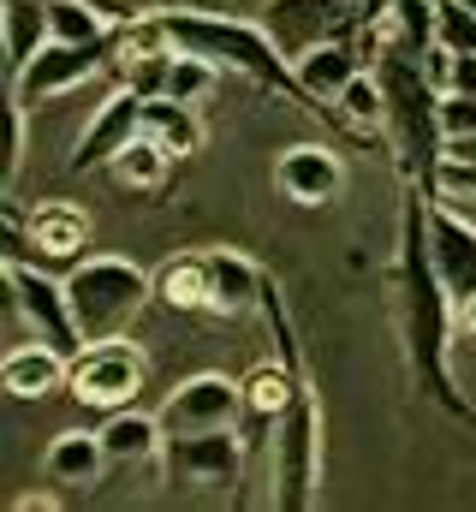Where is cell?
<instances>
[{"label":"cell","mask_w":476,"mask_h":512,"mask_svg":"<svg viewBox=\"0 0 476 512\" xmlns=\"http://www.w3.org/2000/svg\"><path fill=\"white\" fill-rule=\"evenodd\" d=\"M459 328L476 340V298H465V304H459Z\"/></svg>","instance_id":"d6a6232c"},{"label":"cell","mask_w":476,"mask_h":512,"mask_svg":"<svg viewBox=\"0 0 476 512\" xmlns=\"http://www.w3.org/2000/svg\"><path fill=\"white\" fill-rule=\"evenodd\" d=\"M131 137H143V96H131V90L119 84V90H108V102L96 108V120L78 131V149H72L66 173H96V167H108Z\"/></svg>","instance_id":"5bb4252c"},{"label":"cell","mask_w":476,"mask_h":512,"mask_svg":"<svg viewBox=\"0 0 476 512\" xmlns=\"http://www.w3.org/2000/svg\"><path fill=\"white\" fill-rule=\"evenodd\" d=\"M173 161H179V155H173L167 143H155V137H131L114 161H108V173H114L119 191H131V197H161V191L173 185Z\"/></svg>","instance_id":"ffe728a7"},{"label":"cell","mask_w":476,"mask_h":512,"mask_svg":"<svg viewBox=\"0 0 476 512\" xmlns=\"http://www.w3.org/2000/svg\"><path fill=\"white\" fill-rule=\"evenodd\" d=\"M6 298L12 310L24 316V328L48 346H60L66 358L84 352V334H78V316H72V298H66V280H48V268H30L24 256H6Z\"/></svg>","instance_id":"ba28073f"},{"label":"cell","mask_w":476,"mask_h":512,"mask_svg":"<svg viewBox=\"0 0 476 512\" xmlns=\"http://www.w3.org/2000/svg\"><path fill=\"white\" fill-rule=\"evenodd\" d=\"M209 256V316H250V310H262V292H268V274L256 268V256L244 251H227V245H215Z\"/></svg>","instance_id":"2e32d148"},{"label":"cell","mask_w":476,"mask_h":512,"mask_svg":"<svg viewBox=\"0 0 476 512\" xmlns=\"http://www.w3.org/2000/svg\"><path fill=\"white\" fill-rule=\"evenodd\" d=\"M357 18H363V0H262V24L286 60H298L334 36H357Z\"/></svg>","instance_id":"30bf717a"},{"label":"cell","mask_w":476,"mask_h":512,"mask_svg":"<svg viewBox=\"0 0 476 512\" xmlns=\"http://www.w3.org/2000/svg\"><path fill=\"white\" fill-rule=\"evenodd\" d=\"M167 36L173 48H191V54H209L221 72L244 78L250 90L262 96H286L310 114L304 102V84H298V66L280 54V42L268 36V24H244V18H227V12H203V6H167Z\"/></svg>","instance_id":"3957f363"},{"label":"cell","mask_w":476,"mask_h":512,"mask_svg":"<svg viewBox=\"0 0 476 512\" xmlns=\"http://www.w3.org/2000/svg\"><path fill=\"white\" fill-rule=\"evenodd\" d=\"M429 256H435V268H441L453 304L476 298V227L453 209V203H441V197L429 203Z\"/></svg>","instance_id":"9a60e30c"},{"label":"cell","mask_w":476,"mask_h":512,"mask_svg":"<svg viewBox=\"0 0 476 512\" xmlns=\"http://www.w3.org/2000/svg\"><path fill=\"white\" fill-rule=\"evenodd\" d=\"M435 48L476 54V0H435Z\"/></svg>","instance_id":"83f0119b"},{"label":"cell","mask_w":476,"mask_h":512,"mask_svg":"<svg viewBox=\"0 0 476 512\" xmlns=\"http://www.w3.org/2000/svg\"><path fill=\"white\" fill-rule=\"evenodd\" d=\"M24 102H6V185L18 179V167H24Z\"/></svg>","instance_id":"4dcf8cb0"},{"label":"cell","mask_w":476,"mask_h":512,"mask_svg":"<svg viewBox=\"0 0 476 512\" xmlns=\"http://www.w3.org/2000/svg\"><path fill=\"white\" fill-rule=\"evenodd\" d=\"M441 126H447V143H453V137H476V96L441 90Z\"/></svg>","instance_id":"f546056e"},{"label":"cell","mask_w":476,"mask_h":512,"mask_svg":"<svg viewBox=\"0 0 476 512\" xmlns=\"http://www.w3.org/2000/svg\"><path fill=\"white\" fill-rule=\"evenodd\" d=\"M244 435L233 429H191V435H167L161 447V477L173 489H197V495H221L233 501L244 483Z\"/></svg>","instance_id":"8992f818"},{"label":"cell","mask_w":476,"mask_h":512,"mask_svg":"<svg viewBox=\"0 0 476 512\" xmlns=\"http://www.w3.org/2000/svg\"><path fill=\"white\" fill-rule=\"evenodd\" d=\"M36 245V256L54 268V262H84V245H90V215L78 203H36L24 215V251ZM18 251V256H24Z\"/></svg>","instance_id":"e0dca14e"},{"label":"cell","mask_w":476,"mask_h":512,"mask_svg":"<svg viewBox=\"0 0 476 512\" xmlns=\"http://www.w3.org/2000/svg\"><path fill=\"white\" fill-rule=\"evenodd\" d=\"M102 447H108V459L114 465H149V459H161V447H167V429H161V417L155 411H108V423H102Z\"/></svg>","instance_id":"44dd1931"},{"label":"cell","mask_w":476,"mask_h":512,"mask_svg":"<svg viewBox=\"0 0 476 512\" xmlns=\"http://www.w3.org/2000/svg\"><path fill=\"white\" fill-rule=\"evenodd\" d=\"M274 471H268V507L274 512H310L322 501V405L310 376L298 382L286 417L274 423Z\"/></svg>","instance_id":"5b68a950"},{"label":"cell","mask_w":476,"mask_h":512,"mask_svg":"<svg viewBox=\"0 0 476 512\" xmlns=\"http://www.w3.org/2000/svg\"><path fill=\"white\" fill-rule=\"evenodd\" d=\"M66 298H72L84 346L90 340H114V334H125L143 316V304L155 298V274H143L125 256H84L66 274Z\"/></svg>","instance_id":"277c9868"},{"label":"cell","mask_w":476,"mask_h":512,"mask_svg":"<svg viewBox=\"0 0 476 512\" xmlns=\"http://www.w3.org/2000/svg\"><path fill=\"white\" fill-rule=\"evenodd\" d=\"M173 54L179 48H149V54H131V60H119L114 78L131 90V96H143V102H155V96H167V78H173Z\"/></svg>","instance_id":"484cf974"},{"label":"cell","mask_w":476,"mask_h":512,"mask_svg":"<svg viewBox=\"0 0 476 512\" xmlns=\"http://www.w3.org/2000/svg\"><path fill=\"white\" fill-rule=\"evenodd\" d=\"M238 382L227 376H215V370H203V376H185V382L173 387L167 399H161V429L167 435H191V429H233L238 423Z\"/></svg>","instance_id":"4fadbf2b"},{"label":"cell","mask_w":476,"mask_h":512,"mask_svg":"<svg viewBox=\"0 0 476 512\" xmlns=\"http://www.w3.org/2000/svg\"><path fill=\"white\" fill-rule=\"evenodd\" d=\"M447 149H453V155H476V137H453Z\"/></svg>","instance_id":"836d02e7"},{"label":"cell","mask_w":476,"mask_h":512,"mask_svg":"<svg viewBox=\"0 0 476 512\" xmlns=\"http://www.w3.org/2000/svg\"><path fill=\"white\" fill-rule=\"evenodd\" d=\"M340 120H346L352 137H381L387 131V90H381L375 66H363L352 84L340 90Z\"/></svg>","instance_id":"cb8c5ba5"},{"label":"cell","mask_w":476,"mask_h":512,"mask_svg":"<svg viewBox=\"0 0 476 512\" xmlns=\"http://www.w3.org/2000/svg\"><path fill=\"white\" fill-rule=\"evenodd\" d=\"M0 387H6L12 399H48L54 387H72V358H66L60 346H48V340L18 346V352H6V364H0Z\"/></svg>","instance_id":"d6986e66"},{"label":"cell","mask_w":476,"mask_h":512,"mask_svg":"<svg viewBox=\"0 0 476 512\" xmlns=\"http://www.w3.org/2000/svg\"><path fill=\"white\" fill-rule=\"evenodd\" d=\"M435 197L441 203H476V155H453L441 161V179H435Z\"/></svg>","instance_id":"f1b7e54d"},{"label":"cell","mask_w":476,"mask_h":512,"mask_svg":"<svg viewBox=\"0 0 476 512\" xmlns=\"http://www.w3.org/2000/svg\"><path fill=\"white\" fill-rule=\"evenodd\" d=\"M114 72V36L108 42H42L18 72H12V102L36 108V102H54V96H72L84 90L90 78Z\"/></svg>","instance_id":"52a82bcc"},{"label":"cell","mask_w":476,"mask_h":512,"mask_svg":"<svg viewBox=\"0 0 476 512\" xmlns=\"http://www.w3.org/2000/svg\"><path fill=\"white\" fill-rule=\"evenodd\" d=\"M274 191L298 209H328L346 197V161L328 143H292L274 161Z\"/></svg>","instance_id":"7c38bea8"},{"label":"cell","mask_w":476,"mask_h":512,"mask_svg":"<svg viewBox=\"0 0 476 512\" xmlns=\"http://www.w3.org/2000/svg\"><path fill=\"white\" fill-rule=\"evenodd\" d=\"M143 376H149V358L114 334V340H90L78 358H72V399L90 405V411H125L137 393H143Z\"/></svg>","instance_id":"9c48e42d"},{"label":"cell","mask_w":476,"mask_h":512,"mask_svg":"<svg viewBox=\"0 0 476 512\" xmlns=\"http://www.w3.org/2000/svg\"><path fill=\"white\" fill-rule=\"evenodd\" d=\"M441 90H465V96H476V54H447Z\"/></svg>","instance_id":"1f68e13d"},{"label":"cell","mask_w":476,"mask_h":512,"mask_svg":"<svg viewBox=\"0 0 476 512\" xmlns=\"http://www.w3.org/2000/svg\"><path fill=\"white\" fill-rule=\"evenodd\" d=\"M363 36H334V42H322V48H310V54H298L292 66H298V84H304V102H310V114L322 120V126L346 131L340 120V90L352 84L357 72H363ZM352 137V131H346Z\"/></svg>","instance_id":"8fae6325"},{"label":"cell","mask_w":476,"mask_h":512,"mask_svg":"<svg viewBox=\"0 0 476 512\" xmlns=\"http://www.w3.org/2000/svg\"><path fill=\"white\" fill-rule=\"evenodd\" d=\"M155 304H167L179 316H209V256H167L155 268Z\"/></svg>","instance_id":"7402d4cb"},{"label":"cell","mask_w":476,"mask_h":512,"mask_svg":"<svg viewBox=\"0 0 476 512\" xmlns=\"http://www.w3.org/2000/svg\"><path fill=\"white\" fill-rule=\"evenodd\" d=\"M143 137L167 143L173 155H197V149H203V120H197V108H191V102L155 96V102H143Z\"/></svg>","instance_id":"603a6c76"},{"label":"cell","mask_w":476,"mask_h":512,"mask_svg":"<svg viewBox=\"0 0 476 512\" xmlns=\"http://www.w3.org/2000/svg\"><path fill=\"white\" fill-rule=\"evenodd\" d=\"M108 447H102V429L90 435V429H66V435H54L48 441V459H42V471H48V483H60V489H96L102 477H108Z\"/></svg>","instance_id":"ac0fdd59"},{"label":"cell","mask_w":476,"mask_h":512,"mask_svg":"<svg viewBox=\"0 0 476 512\" xmlns=\"http://www.w3.org/2000/svg\"><path fill=\"white\" fill-rule=\"evenodd\" d=\"M221 84V66L209 60V54H191V48H179L173 54V78H167V96L173 102H209V90Z\"/></svg>","instance_id":"4316f807"},{"label":"cell","mask_w":476,"mask_h":512,"mask_svg":"<svg viewBox=\"0 0 476 512\" xmlns=\"http://www.w3.org/2000/svg\"><path fill=\"white\" fill-rule=\"evenodd\" d=\"M393 298H399V346H405V370L411 387L447 411L453 423H465L476 435V405L453 382V328H459V304L429 256V197L405 185L399 203V262H393Z\"/></svg>","instance_id":"6da1fadb"},{"label":"cell","mask_w":476,"mask_h":512,"mask_svg":"<svg viewBox=\"0 0 476 512\" xmlns=\"http://www.w3.org/2000/svg\"><path fill=\"white\" fill-rule=\"evenodd\" d=\"M375 78H381V90H387V143H393V161H399L405 185L435 203V179H441V161H447L441 84L429 78L423 60L393 54V48L375 54Z\"/></svg>","instance_id":"7a4b0ae2"},{"label":"cell","mask_w":476,"mask_h":512,"mask_svg":"<svg viewBox=\"0 0 476 512\" xmlns=\"http://www.w3.org/2000/svg\"><path fill=\"white\" fill-rule=\"evenodd\" d=\"M6 12V66L18 72L48 42V0H0Z\"/></svg>","instance_id":"d4e9b609"}]
</instances>
